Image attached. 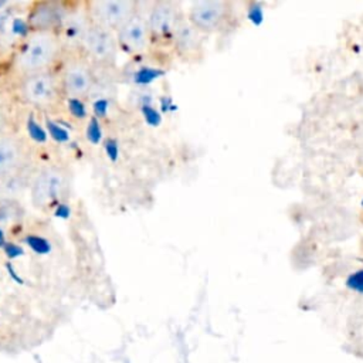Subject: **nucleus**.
<instances>
[{
    "label": "nucleus",
    "instance_id": "obj_14",
    "mask_svg": "<svg viewBox=\"0 0 363 363\" xmlns=\"http://www.w3.org/2000/svg\"><path fill=\"white\" fill-rule=\"evenodd\" d=\"M21 216V207L14 199L0 200V224H14Z\"/></svg>",
    "mask_w": 363,
    "mask_h": 363
},
{
    "label": "nucleus",
    "instance_id": "obj_3",
    "mask_svg": "<svg viewBox=\"0 0 363 363\" xmlns=\"http://www.w3.org/2000/svg\"><path fill=\"white\" fill-rule=\"evenodd\" d=\"M57 72L64 98L86 101L95 89V67L78 51L65 52Z\"/></svg>",
    "mask_w": 363,
    "mask_h": 363
},
{
    "label": "nucleus",
    "instance_id": "obj_1",
    "mask_svg": "<svg viewBox=\"0 0 363 363\" xmlns=\"http://www.w3.org/2000/svg\"><path fill=\"white\" fill-rule=\"evenodd\" d=\"M65 48L55 33L28 31L14 47L9 71L13 79L57 69L65 55Z\"/></svg>",
    "mask_w": 363,
    "mask_h": 363
},
{
    "label": "nucleus",
    "instance_id": "obj_21",
    "mask_svg": "<svg viewBox=\"0 0 363 363\" xmlns=\"http://www.w3.org/2000/svg\"><path fill=\"white\" fill-rule=\"evenodd\" d=\"M362 221H363V214H362Z\"/></svg>",
    "mask_w": 363,
    "mask_h": 363
},
{
    "label": "nucleus",
    "instance_id": "obj_5",
    "mask_svg": "<svg viewBox=\"0 0 363 363\" xmlns=\"http://www.w3.org/2000/svg\"><path fill=\"white\" fill-rule=\"evenodd\" d=\"M84 9L92 26L115 33L138 11V3L133 0H91L84 3Z\"/></svg>",
    "mask_w": 363,
    "mask_h": 363
},
{
    "label": "nucleus",
    "instance_id": "obj_8",
    "mask_svg": "<svg viewBox=\"0 0 363 363\" xmlns=\"http://www.w3.org/2000/svg\"><path fill=\"white\" fill-rule=\"evenodd\" d=\"M182 18L183 14L176 3L166 0L155 1L146 14L152 45H169Z\"/></svg>",
    "mask_w": 363,
    "mask_h": 363
},
{
    "label": "nucleus",
    "instance_id": "obj_6",
    "mask_svg": "<svg viewBox=\"0 0 363 363\" xmlns=\"http://www.w3.org/2000/svg\"><path fill=\"white\" fill-rule=\"evenodd\" d=\"M78 52L84 55L95 68L112 67L119 52L115 33L91 24L78 48Z\"/></svg>",
    "mask_w": 363,
    "mask_h": 363
},
{
    "label": "nucleus",
    "instance_id": "obj_15",
    "mask_svg": "<svg viewBox=\"0 0 363 363\" xmlns=\"http://www.w3.org/2000/svg\"><path fill=\"white\" fill-rule=\"evenodd\" d=\"M65 101V106H67V112L71 118H74L75 121H85L89 119V111H88V105L85 102V99H78V98H64Z\"/></svg>",
    "mask_w": 363,
    "mask_h": 363
},
{
    "label": "nucleus",
    "instance_id": "obj_10",
    "mask_svg": "<svg viewBox=\"0 0 363 363\" xmlns=\"http://www.w3.org/2000/svg\"><path fill=\"white\" fill-rule=\"evenodd\" d=\"M115 37L119 51L128 55L145 54L152 45L146 14H142L138 10L121 28L115 31Z\"/></svg>",
    "mask_w": 363,
    "mask_h": 363
},
{
    "label": "nucleus",
    "instance_id": "obj_12",
    "mask_svg": "<svg viewBox=\"0 0 363 363\" xmlns=\"http://www.w3.org/2000/svg\"><path fill=\"white\" fill-rule=\"evenodd\" d=\"M89 26L91 23L84 9V3L74 4L58 33V37L67 52L78 51Z\"/></svg>",
    "mask_w": 363,
    "mask_h": 363
},
{
    "label": "nucleus",
    "instance_id": "obj_4",
    "mask_svg": "<svg viewBox=\"0 0 363 363\" xmlns=\"http://www.w3.org/2000/svg\"><path fill=\"white\" fill-rule=\"evenodd\" d=\"M69 177L67 169L58 164H48L33 172L28 194L37 210H48L62 200L68 190Z\"/></svg>",
    "mask_w": 363,
    "mask_h": 363
},
{
    "label": "nucleus",
    "instance_id": "obj_17",
    "mask_svg": "<svg viewBox=\"0 0 363 363\" xmlns=\"http://www.w3.org/2000/svg\"><path fill=\"white\" fill-rule=\"evenodd\" d=\"M86 136L91 142H98L101 138V128H99V122L95 116H91L88 119V125H86Z\"/></svg>",
    "mask_w": 363,
    "mask_h": 363
},
{
    "label": "nucleus",
    "instance_id": "obj_7",
    "mask_svg": "<svg viewBox=\"0 0 363 363\" xmlns=\"http://www.w3.org/2000/svg\"><path fill=\"white\" fill-rule=\"evenodd\" d=\"M74 4L57 0H41L30 4L26 24L28 31L58 34Z\"/></svg>",
    "mask_w": 363,
    "mask_h": 363
},
{
    "label": "nucleus",
    "instance_id": "obj_19",
    "mask_svg": "<svg viewBox=\"0 0 363 363\" xmlns=\"http://www.w3.org/2000/svg\"><path fill=\"white\" fill-rule=\"evenodd\" d=\"M9 18H10V11L9 10H1L0 11V33L4 30Z\"/></svg>",
    "mask_w": 363,
    "mask_h": 363
},
{
    "label": "nucleus",
    "instance_id": "obj_9",
    "mask_svg": "<svg viewBox=\"0 0 363 363\" xmlns=\"http://www.w3.org/2000/svg\"><path fill=\"white\" fill-rule=\"evenodd\" d=\"M231 16V4L225 0H200L190 6L187 21L203 35L220 31Z\"/></svg>",
    "mask_w": 363,
    "mask_h": 363
},
{
    "label": "nucleus",
    "instance_id": "obj_16",
    "mask_svg": "<svg viewBox=\"0 0 363 363\" xmlns=\"http://www.w3.org/2000/svg\"><path fill=\"white\" fill-rule=\"evenodd\" d=\"M11 119H10V112L9 109L0 104V138L11 133Z\"/></svg>",
    "mask_w": 363,
    "mask_h": 363
},
{
    "label": "nucleus",
    "instance_id": "obj_18",
    "mask_svg": "<svg viewBox=\"0 0 363 363\" xmlns=\"http://www.w3.org/2000/svg\"><path fill=\"white\" fill-rule=\"evenodd\" d=\"M28 244L37 251H45V241L40 237H31V240H28Z\"/></svg>",
    "mask_w": 363,
    "mask_h": 363
},
{
    "label": "nucleus",
    "instance_id": "obj_13",
    "mask_svg": "<svg viewBox=\"0 0 363 363\" xmlns=\"http://www.w3.org/2000/svg\"><path fill=\"white\" fill-rule=\"evenodd\" d=\"M203 34L199 33L183 16L177 24L172 43L176 54L183 60H196L201 55L203 51Z\"/></svg>",
    "mask_w": 363,
    "mask_h": 363
},
{
    "label": "nucleus",
    "instance_id": "obj_11",
    "mask_svg": "<svg viewBox=\"0 0 363 363\" xmlns=\"http://www.w3.org/2000/svg\"><path fill=\"white\" fill-rule=\"evenodd\" d=\"M30 149L27 142L14 132L0 138V180L28 169Z\"/></svg>",
    "mask_w": 363,
    "mask_h": 363
},
{
    "label": "nucleus",
    "instance_id": "obj_2",
    "mask_svg": "<svg viewBox=\"0 0 363 363\" xmlns=\"http://www.w3.org/2000/svg\"><path fill=\"white\" fill-rule=\"evenodd\" d=\"M13 94L21 105L38 112H54L64 104L57 69L16 79Z\"/></svg>",
    "mask_w": 363,
    "mask_h": 363
},
{
    "label": "nucleus",
    "instance_id": "obj_20",
    "mask_svg": "<svg viewBox=\"0 0 363 363\" xmlns=\"http://www.w3.org/2000/svg\"><path fill=\"white\" fill-rule=\"evenodd\" d=\"M3 238H4V237H3V231H1V228H0V242L3 241Z\"/></svg>",
    "mask_w": 363,
    "mask_h": 363
}]
</instances>
